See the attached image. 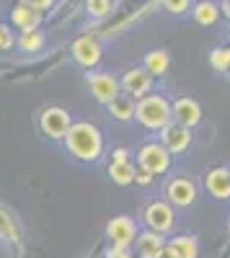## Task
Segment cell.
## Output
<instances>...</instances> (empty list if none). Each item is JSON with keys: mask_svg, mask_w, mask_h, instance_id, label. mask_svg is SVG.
Instances as JSON below:
<instances>
[{"mask_svg": "<svg viewBox=\"0 0 230 258\" xmlns=\"http://www.w3.org/2000/svg\"><path fill=\"white\" fill-rule=\"evenodd\" d=\"M62 142H65L68 153L83 163H96L103 155V135L91 121H73Z\"/></svg>", "mask_w": 230, "mask_h": 258, "instance_id": "1", "label": "cell"}, {"mask_svg": "<svg viewBox=\"0 0 230 258\" xmlns=\"http://www.w3.org/2000/svg\"><path fill=\"white\" fill-rule=\"evenodd\" d=\"M135 119L148 132H158L171 121V101L160 93H145L135 103Z\"/></svg>", "mask_w": 230, "mask_h": 258, "instance_id": "2", "label": "cell"}, {"mask_svg": "<svg viewBox=\"0 0 230 258\" xmlns=\"http://www.w3.org/2000/svg\"><path fill=\"white\" fill-rule=\"evenodd\" d=\"M135 158H137V168L148 170L150 176H163L171 168V153L160 142H145Z\"/></svg>", "mask_w": 230, "mask_h": 258, "instance_id": "3", "label": "cell"}, {"mask_svg": "<svg viewBox=\"0 0 230 258\" xmlns=\"http://www.w3.org/2000/svg\"><path fill=\"white\" fill-rule=\"evenodd\" d=\"M70 124H73V116H70L68 109H62V106H47V109L39 114V129H41V135L49 137V140H65Z\"/></svg>", "mask_w": 230, "mask_h": 258, "instance_id": "4", "label": "cell"}, {"mask_svg": "<svg viewBox=\"0 0 230 258\" xmlns=\"http://www.w3.org/2000/svg\"><path fill=\"white\" fill-rule=\"evenodd\" d=\"M70 57L73 62L78 64V68L83 70H96L98 64H101V57H103V49L98 44V39L93 36H78L73 44H70Z\"/></svg>", "mask_w": 230, "mask_h": 258, "instance_id": "5", "label": "cell"}, {"mask_svg": "<svg viewBox=\"0 0 230 258\" xmlns=\"http://www.w3.org/2000/svg\"><path fill=\"white\" fill-rule=\"evenodd\" d=\"M142 222L148 230H155L160 235H168L176 227V214L168 202H150L142 209Z\"/></svg>", "mask_w": 230, "mask_h": 258, "instance_id": "6", "label": "cell"}, {"mask_svg": "<svg viewBox=\"0 0 230 258\" xmlns=\"http://www.w3.org/2000/svg\"><path fill=\"white\" fill-rule=\"evenodd\" d=\"M106 240L111 245H122V248H132L135 238H137V222L132 217H127V214H117V217H111L106 222Z\"/></svg>", "mask_w": 230, "mask_h": 258, "instance_id": "7", "label": "cell"}, {"mask_svg": "<svg viewBox=\"0 0 230 258\" xmlns=\"http://www.w3.org/2000/svg\"><path fill=\"white\" fill-rule=\"evenodd\" d=\"M86 83H88V91L91 96L106 106L109 101H114L119 93H122V85H119V78H114L111 73H88L86 75Z\"/></svg>", "mask_w": 230, "mask_h": 258, "instance_id": "8", "label": "cell"}, {"mask_svg": "<svg viewBox=\"0 0 230 258\" xmlns=\"http://www.w3.org/2000/svg\"><path fill=\"white\" fill-rule=\"evenodd\" d=\"M160 132V145L168 150L171 155H181V153H186L189 150V145H192V129L189 126H184V124H179V121H168L163 129H158Z\"/></svg>", "mask_w": 230, "mask_h": 258, "instance_id": "9", "label": "cell"}, {"mask_svg": "<svg viewBox=\"0 0 230 258\" xmlns=\"http://www.w3.org/2000/svg\"><path fill=\"white\" fill-rule=\"evenodd\" d=\"M153 75L145 70V68H130L127 73L122 75L119 85H122V93H127L130 98H140L145 93H150L153 88Z\"/></svg>", "mask_w": 230, "mask_h": 258, "instance_id": "10", "label": "cell"}, {"mask_svg": "<svg viewBox=\"0 0 230 258\" xmlns=\"http://www.w3.org/2000/svg\"><path fill=\"white\" fill-rule=\"evenodd\" d=\"M171 119L184 124V126H189V129L199 126V121H202V106H199V101L192 98V96L176 98L171 103Z\"/></svg>", "mask_w": 230, "mask_h": 258, "instance_id": "11", "label": "cell"}, {"mask_svg": "<svg viewBox=\"0 0 230 258\" xmlns=\"http://www.w3.org/2000/svg\"><path fill=\"white\" fill-rule=\"evenodd\" d=\"M165 199L174 207H192L197 202V186L189 178H171L165 183Z\"/></svg>", "mask_w": 230, "mask_h": 258, "instance_id": "12", "label": "cell"}, {"mask_svg": "<svg viewBox=\"0 0 230 258\" xmlns=\"http://www.w3.org/2000/svg\"><path fill=\"white\" fill-rule=\"evenodd\" d=\"M41 21H44V13L31 8L26 0H18L11 11V24L18 29V31H34L41 26Z\"/></svg>", "mask_w": 230, "mask_h": 258, "instance_id": "13", "label": "cell"}, {"mask_svg": "<svg viewBox=\"0 0 230 258\" xmlns=\"http://www.w3.org/2000/svg\"><path fill=\"white\" fill-rule=\"evenodd\" d=\"M204 188L212 199L227 202L230 199V168H212L204 176Z\"/></svg>", "mask_w": 230, "mask_h": 258, "instance_id": "14", "label": "cell"}, {"mask_svg": "<svg viewBox=\"0 0 230 258\" xmlns=\"http://www.w3.org/2000/svg\"><path fill=\"white\" fill-rule=\"evenodd\" d=\"M132 245H135L137 258H158V253L165 245V238L160 232H155V230H145V232H137V238H135Z\"/></svg>", "mask_w": 230, "mask_h": 258, "instance_id": "15", "label": "cell"}, {"mask_svg": "<svg viewBox=\"0 0 230 258\" xmlns=\"http://www.w3.org/2000/svg\"><path fill=\"white\" fill-rule=\"evenodd\" d=\"M165 245L174 258H199V240L194 235H176Z\"/></svg>", "mask_w": 230, "mask_h": 258, "instance_id": "16", "label": "cell"}, {"mask_svg": "<svg viewBox=\"0 0 230 258\" xmlns=\"http://www.w3.org/2000/svg\"><path fill=\"white\" fill-rule=\"evenodd\" d=\"M220 6L217 3H212V0H199V3L192 8V18L197 21L199 26H204V29H210V26H215L217 21H220Z\"/></svg>", "mask_w": 230, "mask_h": 258, "instance_id": "17", "label": "cell"}, {"mask_svg": "<svg viewBox=\"0 0 230 258\" xmlns=\"http://www.w3.org/2000/svg\"><path fill=\"white\" fill-rule=\"evenodd\" d=\"M109 178L117 186H130L135 183V163L132 160H111L109 165Z\"/></svg>", "mask_w": 230, "mask_h": 258, "instance_id": "18", "label": "cell"}, {"mask_svg": "<svg viewBox=\"0 0 230 258\" xmlns=\"http://www.w3.org/2000/svg\"><path fill=\"white\" fill-rule=\"evenodd\" d=\"M142 68L148 70L153 78H163L165 73H168V68H171V57H168L165 49H155V52H150L148 57H145Z\"/></svg>", "mask_w": 230, "mask_h": 258, "instance_id": "19", "label": "cell"}, {"mask_svg": "<svg viewBox=\"0 0 230 258\" xmlns=\"http://www.w3.org/2000/svg\"><path fill=\"white\" fill-rule=\"evenodd\" d=\"M109 106V114L117 119V121H132L135 119V103L127 93H119L114 101L106 103Z\"/></svg>", "mask_w": 230, "mask_h": 258, "instance_id": "20", "label": "cell"}, {"mask_svg": "<svg viewBox=\"0 0 230 258\" xmlns=\"http://www.w3.org/2000/svg\"><path fill=\"white\" fill-rule=\"evenodd\" d=\"M16 47H18L21 52H29V54L41 52V49H44V34H41L39 29H34V31H21L18 39H16Z\"/></svg>", "mask_w": 230, "mask_h": 258, "instance_id": "21", "label": "cell"}, {"mask_svg": "<svg viewBox=\"0 0 230 258\" xmlns=\"http://www.w3.org/2000/svg\"><path fill=\"white\" fill-rule=\"evenodd\" d=\"M210 64L215 73H227L230 70V47H217L210 54Z\"/></svg>", "mask_w": 230, "mask_h": 258, "instance_id": "22", "label": "cell"}, {"mask_svg": "<svg viewBox=\"0 0 230 258\" xmlns=\"http://www.w3.org/2000/svg\"><path fill=\"white\" fill-rule=\"evenodd\" d=\"M86 11L93 18H106L114 11V0H86Z\"/></svg>", "mask_w": 230, "mask_h": 258, "instance_id": "23", "label": "cell"}, {"mask_svg": "<svg viewBox=\"0 0 230 258\" xmlns=\"http://www.w3.org/2000/svg\"><path fill=\"white\" fill-rule=\"evenodd\" d=\"M0 235L8 240H18V227L13 225V220L8 217V212L0 209Z\"/></svg>", "mask_w": 230, "mask_h": 258, "instance_id": "24", "label": "cell"}, {"mask_svg": "<svg viewBox=\"0 0 230 258\" xmlns=\"http://www.w3.org/2000/svg\"><path fill=\"white\" fill-rule=\"evenodd\" d=\"M189 6H192V0H163V8L174 16H184L189 11Z\"/></svg>", "mask_w": 230, "mask_h": 258, "instance_id": "25", "label": "cell"}, {"mask_svg": "<svg viewBox=\"0 0 230 258\" xmlns=\"http://www.w3.org/2000/svg\"><path fill=\"white\" fill-rule=\"evenodd\" d=\"M16 44V39H13V31L6 26V24H0V52L3 49H11Z\"/></svg>", "mask_w": 230, "mask_h": 258, "instance_id": "26", "label": "cell"}, {"mask_svg": "<svg viewBox=\"0 0 230 258\" xmlns=\"http://www.w3.org/2000/svg\"><path fill=\"white\" fill-rule=\"evenodd\" d=\"M106 258H132V250L122 248V245H109L106 248Z\"/></svg>", "mask_w": 230, "mask_h": 258, "instance_id": "27", "label": "cell"}, {"mask_svg": "<svg viewBox=\"0 0 230 258\" xmlns=\"http://www.w3.org/2000/svg\"><path fill=\"white\" fill-rule=\"evenodd\" d=\"M153 178H155V176H150L148 170H142V168L135 165V183H140V186H150Z\"/></svg>", "mask_w": 230, "mask_h": 258, "instance_id": "28", "label": "cell"}, {"mask_svg": "<svg viewBox=\"0 0 230 258\" xmlns=\"http://www.w3.org/2000/svg\"><path fill=\"white\" fill-rule=\"evenodd\" d=\"M26 3H29L31 8L41 11V13H47V11H52V8H54V3H57V0H26Z\"/></svg>", "mask_w": 230, "mask_h": 258, "instance_id": "29", "label": "cell"}, {"mask_svg": "<svg viewBox=\"0 0 230 258\" xmlns=\"http://www.w3.org/2000/svg\"><path fill=\"white\" fill-rule=\"evenodd\" d=\"M111 160H132L130 158V150L127 147H117L114 153H111Z\"/></svg>", "mask_w": 230, "mask_h": 258, "instance_id": "30", "label": "cell"}, {"mask_svg": "<svg viewBox=\"0 0 230 258\" xmlns=\"http://www.w3.org/2000/svg\"><path fill=\"white\" fill-rule=\"evenodd\" d=\"M220 13L225 18H230V0H222V6H220Z\"/></svg>", "mask_w": 230, "mask_h": 258, "instance_id": "31", "label": "cell"}, {"mask_svg": "<svg viewBox=\"0 0 230 258\" xmlns=\"http://www.w3.org/2000/svg\"><path fill=\"white\" fill-rule=\"evenodd\" d=\"M220 3H222V0H220Z\"/></svg>", "mask_w": 230, "mask_h": 258, "instance_id": "32", "label": "cell"}]
</instances>
